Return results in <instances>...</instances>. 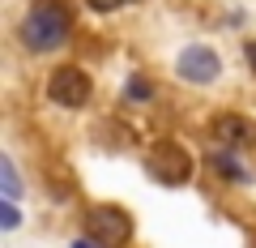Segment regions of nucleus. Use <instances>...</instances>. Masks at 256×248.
Masks as SVG:
<instances>
[{"instance_id":"obj_8","label":"nucleus","mask_w":256,"mask_h":248,"mask_svg":"<svg viewBox=\"0 0 256 248\" xmlns=\"http://www.w3.org/2000/svg\"><path fill=\"white\" fill-rule=\"evenodd\" d=\"M0 180H4V197H18L22 193V180H18V171H13V158H0Z\"/></svg>"},{"instance_id":"obj_2","label":"nucleus","mask_w":256,"mask_h":248,"mask_svg":"<svg viewBox=\"0 0 256 248\" xmlns=\"http://www.w3.org/2000/svg\"><path fill=\"white\" fill-rule=\"evenodd\" d=\"M146 171L154 175L158 184H184L192 175V158L184 154L180 146H171V141H158L146 154Z\"/></svg>"},{"instance_id":"obj_6","label":"nucleus","mask_w":256,"mask_h":248,"mask_svg":"<svg viewBox=\"0 0 256 248\" xmlns=\"http://www.w3.org/2000/svg\"><path fill=\"white\" fill-rule=\"evenodd\" d=\"M214 133H218L222 146H256V124L248 116H218L214 120Z\"/></svg>"},{"instance_id":"obj_10","label":"nucleus","mask_w":256,"mask_h":248,"mask_svg":"<svg viewBox=\"0 0 256 248\" xmlns=\"http://www.w3.org/2000/svg\"><path fill=\"white\" fill-rule=\"evenodd\" d=\"M0 222H4V227H18V222H22V214H18V205H13V201L0 205Z\"/></svg>"},{"instance_id":"obj_3","label":"nucleus","mask_w":256,"mask_h":248,"mask_svg":"<svg viewBox=\"0 0 256 248\" xmlns=\"http://www.w3.org/2000/svg\"><path fill=\"white\" fill-rule=\"evenodd\" d=\"M90 90H94L90 77L77 65H64V69H56L47 77V99L60 103V107H82V103H90Z\"/></svg>"},{"instance_id":"obj_1","label":"nucleus","mask_w":256,"mask_h":248,"mask_svg":"<svg viewBox=\"0 0 256 248\" xmlns=\"http://www.w3.org/2000/svg\"><path fill=\"white\" fill-rule=\"evenodd\" d=\"M22 43L30 52H56L68 43V9L60 0H34V9L22 22Z\"/></svg>"},{"instance_id":"obj_4","label":"nucleus","mask_w":256,"mask_h":248,"mask_svg":"<svg viewBox=\"0 0 256 248\" xmlns=\"http://www.w3.org/2000/svg\"><path fill=\"white\" fill-rule=\"evenodd\" d=\"M175 73H180L184 82H192V86H205V82H214V77L222 73V60H218V52H210L205 43H192V47L180 52Z\"/></svg>"},{"instance_id":"obj_5","label":"nucleus","mask_w":256,"mask_h":248,"mask_svg":"<svg viewBox=\"0 0 256 248\" xmlns=\"http://www.w3.org/2000/svg\"><path fill=\"white\" fill-rule=\"evenodd\" d=\"M86 227H90V235L102 239V244H124V239L132 235V218H128L120 205H94V210L86 214Z\"/></svg>"},{"instance_id":"obj_12","label":"nucleus","mask_w":256,"mask_h":248,"mask_svg":"<svg viewBox=\"0 0 256 248\" xmlns=\"http://www.w3.org/2000/svg\"><path fill=\"white\" fill-rule=\"evenodd\" d=\"M244 52H248V65H252V69H256V43H248V47H244Z\"/></svg>"},{"instance_id":"obj_11","label":"nucleus","mask_w":256,"mask_h":248,"mask_svg":"<svg viewBox=\"0 0 256 248\" xmlns=\"http://www.w3.org/2000/svg\"><path fill=\"white\" fill-rule=\"evenodd\" d=\"M86 5H90V9H98V13H111V9H120L124 0H86Z\"/></svg>"},{"instance_id":"obj_9","label":"nucleus","mask_w":256,"mask_h":248,"mask_svg":"<svg viewBox=\"0 0 256 248\" xmlns=\"http://www.w3.org/2000/svg\"><path fill=\"white\" fill-rule=\"evenodd\" d=\"M124 94H128V99H150V94H154V90H150V82H141V77H132Z\"/></svg>"},{"instance_id":"obj_14","label":"nucleus","mask_w":256,"mask_h":248,"mask_svg":"<svg viewBox=\"0 0 256 248\" xmlns=\"http://www.w3.org/2000/svg\"><path fill=\"white\" fill-rule=\"evenodd\" d=\"M124 5H128V0H124Z\"/></svg>"},{"instance_id":"obj_13","label":"nucleus","mask_w":256,"mask_h":248,"mask_svg":"<svg viewBox=\"0 0 256 248\" xmlns=\"http://www.w3.org/2000/svg\"><path fill=\"white\" fill-rule=\"evenodd\" d=\"M73 248H98V244H90V239H77V244Z\"/></svg>"},{"instance_id":"obj_7","label":"nucleus","mask_w":256,"mask_h":248,"mask_svg":"<svg viewBox=\"0 0 256 248\" xmlns=\"http://www.w3.org/2000/svg\"><path fill=\"white\" fill-rule=\"evenodd\" d=\"M214 167H222V171H226V180H244V163H239L235 154H230V146L226 150H218V154H214Z\"/></svg>"}]
</instances>
